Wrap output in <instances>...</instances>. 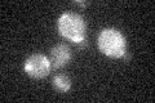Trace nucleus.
Listing matches in <instances>:
<instances>
[{
    "instance_id": "f257e3e1",
    "label": "nucleus",
    "mask_w": 155,
    "mask_h": 103,
    "mask_svg": "<svg viewBox=\"0 0 155 103\" xmlns=\"http://www.w3.org/2000/svg\"><path fill=\"white\" fill-rule=\"evenodd\" d=\"M58 34L74 44L83 45L87 39V23L84 18L78 13H62L57 21Z\"/></svg>"
},
{
    "instance_id": "f03ea898",
    "label": "nucleus",
    "mask_w": 155,
    "mask_h": 103,
    "mask_svg": "<svg viewBox=\"0 0 155 103\" xmlns=\"http://www.w3.org/2000/svg\"><path fill=\"white\" fill-rule=\"evenodd\" d=\"M100 52L106 57L119 60L127 53V40L123 32L115 27H106L101 30L97 37Z\"/></svg>"
},
{
    "instance_id": "7ed1b4c3",
    "label": "nucleus",
    "mask_w": 155,
    "mask_h": 103,
    "mask_svg": "<svg viewBox=\"0 0 155 103\" xmlns=\"http://www.w3.org/2000/svg\"><path fill=\"white\" fill-rule=\"evenodd\" d=\"M53 70L49 57L43 53H35L31 54L23 63V71L32 79H44Z\"/></svg>"
},
{
    "instance_id": "20e7f679",
    "label": "nucleus",
    "mask_w": 155,
    "mask_h": 103,
    "mask_svg": "<svg viewBox=\"0 0 155 103\" xmlns=\"http://www.w3.org/2000/svg\"><path fill=\"white\" fill-rule=\"evenodd\" d=\"M72 58L71 48L67 44H56L54 47L51 49L49 53V61L53 70H60V68L69 65Z\"/></svg>"
},
{
    "instance_id": "39448f33",
    "label": "nucleus",
    "mask_w": 155,
    "mask_h": 103,
    "mask_svg": "<svg viewBox=\"0 0 155 103\" xmlns=\"http://www.w3.org/2000/svg\"><path fill=\"white\" fill-rule=\"evenodd\" d=\"M53 88L60 93H69L71 89V79L66 73H57L52 80Z\"/></svg>"
},
{
    "instance_id": "423d86ee",
    "label": "nucleus",
    "mask_w": 155,
    "mask_h": 103,
    "mask_svg": "<svg viewBox=\"0 0 155 103\" xmlns=\"http://www.w3.org/2000/svg\"><path fill=\"white\" fill-rule=\"evenodd\" d=\"M75 4H79V5H81V7H87V4H88V3H87V2H80V0H76Z\"/></svg>"
}]
</instances>
